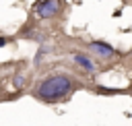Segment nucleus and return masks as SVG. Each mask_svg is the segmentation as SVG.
Masks as SVG:
<instances>
[{"label": "nucleus", "instance_id": "f03ea898", "mask_svg": "<svg viewBox=\"0 0 132 126\" xmlns=\"http://www.w3.org/2000/svg\"><path fill=\"white\" fill-rule=\"evenodd\" d=\"M62 10V2L60 0H37L33 6V12L39 19H54L58 17Z\"/></svg>", "mask_w": 132, "mask_h": 126}, {"label": "nucleus", "instance_id": "f257e3e1", "mask_svg": "<svg viewBox=\"0 0 132 126\" xmlns=\"http://www.w3.org/2000/svg\"><path fill=\"white\" fill-rule=\"evenodd\" d=\"M74 89V81L70 74L64 72H54L50 76H45L33 91V97L43 101V103H58L62 99H66Z\"/></svg>", "mask_w": 132, "mask_h": 126}, {"label": "nucleus", "instance_id": "0eeeda50", "mask_svg": "<svg viewBox=\"0 0 132 126\" xmlns=\"http://www.w3.org/2000/svg\"><path fill=\"white\" fill-rule=\"evenodd\" d=\"M6 41H8V37H0V48H2V45H4Z\"/></svg>", "mask_w": 132, "mask_h": 126}, {"label": "nucleus", "instance_id": "39448f33", "mask_svg": "<svg viewBox=\"0 0 132 126\" xmlns=\"http://www.w3.org/2000/svg\"><path fill=\"white\" fill-rule=\"evenodd\" d=\"M12 87H14V89H23V87H25V74H23V72H16V74L12 76Z\"/></svg>", "mask_w": 132, "mask_h": 126}, {"label": "nucleus", "instance_id": "20e7f679", "mask_svg": "<svg viewBox=\"0 0 132 126\" xmlns=\"http://www.w3.org/2000/svg\"><path fill=\"white\" fill-rule=\"evenodd\" d=\"M72 60H74V64H78L82 70H87V72H95L97 70V66H95V62L87 56V54H80V52H76V54H72Z\"/></svg>", "mask_w": 132, "mask_h": 126}, {"label": "nucleus", "instance_id": "423d86ee", "mask_svg": "<svg viewBox=\"0 0 132 126\" xmlns=\"http://www.w3.org/2000/svg\"><path fill=\"white\" fill-rule=\"evenodd\" d=\"M47 52H50V48H47V45H43V48H39V50H37V54H35V60H33V64H35V66H39V62H41V58H43V56H45Z\"/></svg>", "mask_w": 132, "mask_h": 126}, {"label": "nucleus", "instance_id": "7ed1b4c3", "mask_svg": "<svg viewBox=\"0 0 132 126\" xmlns=\"http://www.w3.org/2000/svg\"><path fill=\"white\" fill-rule=\"evenodd\" d=\"M89 50H91L93 54H97L99 58H113V56H116V48H111L107 41H99V39L91 41V43H89Z\"/></svg>", "mask_w": 132, "mask_h": 126}]
</instances>
